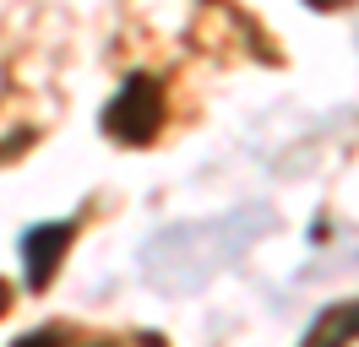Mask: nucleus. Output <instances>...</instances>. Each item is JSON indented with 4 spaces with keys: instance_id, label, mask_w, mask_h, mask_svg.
Returning <instances> with one entry per match:
<instances>
[{
    "instance_id": "nucleus-6",
    "label": "nucleus",
    "mask_w": 359,
    "mask_h": 347,
    "mask_svg": "<svg viewBox=\"0 0 359 347\" xmlns=\"http://www.w3.org/2000/svg\"><path fill=\"white\" fill-rule=\"evenodd\" d=\"M6 309H11V282L0 277V315H6Z\"/></svg>"
},
{
    "instance_id": "nucleus-5",
    "label": "nucleus",
    "mask_w": 359,
    "mask_h": 347,
    "mask_svg": "<svg viewBox=\"0 0 359 347\" xmlns=\"http://www.w3.org/2000/svg\"><path fill=\"white\" fill-rule=\"evenodd\" d=\"M11 347H114V342H104V337H88V342H76L66 325H39V331L17 337Z\"/></svg>"
},
{
    "instance_id": "nucleus-3",
    "label": "nucleus",
    "mask_w": 359,
    "mask_h": 347,
    "mask_svg": "<svg viewBox=\"0 0 359 347\" xmlns=\"http://www.w3.org/2000/svg\"><path fill=\"white\" fill-rule=\"evenodd\" d=\"M71 239H76V222L60 217V222H39V228H27L22 234V271H27V288L33 293H44L55 271H60V260H66Z\"/></svg>"
},
{
    "instance_id": "nucleus-1",
    "label": "nucleus",
    "mask_w": 359,
    "mask_h": 347,
    "mask_svg": "<svg viewBox=\"0 0 359 347\" xmlns=\"http://www.w3.org/2000/svg\"><path fill=\"white\" fill-rule=\"evenodd\" d=\"M272 228L267 206H240L229 217H202V222H175L142 244V277L158 293H196L218 277L224 266L245 255L256 239Z\"/></svg>"
},
{
    "instance_id": "nucleus-2",
    "label": "nucleus",
    "mask_w": 359,
    "mask_h": 347,
    "mask_svg": "<svg viewBox=\"0 0 359 347\" xmlns=\"http://www.w3.org/2000/svg\"><path fill=\"white\" fill-rule=\"evenodd\" d=\"M169 120V98L153 76H131V82L104 104V136L120 147H147Z\"/></svg>"
},
{
    "instance_id": "nucleus-4",
    "label": "nucleus",
    "mask_w": 359,
    "mask_h": 347,
    "mask_svg": "<svg viewBox=\"0 0 359 347\" xmlns=\"http://www.w3.org/2000/svg\"><path fill=\"white\" fill-rule=\"evenodd\" d=\"M354 342H359V299L327 304V309L305 325V337H299V347H354Z\"/></svg>"
}]
</instances>
